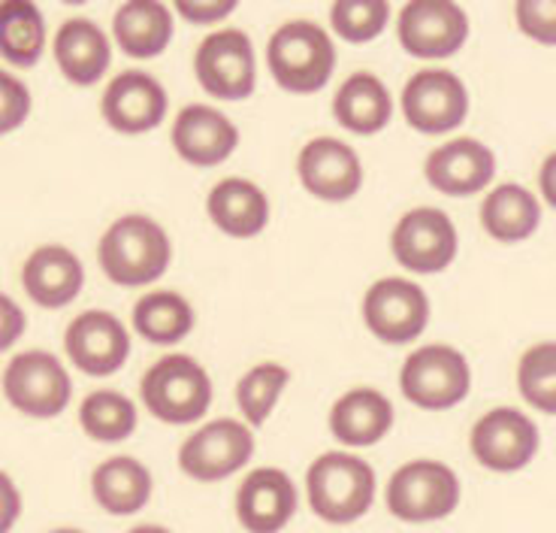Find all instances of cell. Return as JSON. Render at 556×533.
<instances>
[{
    "label": "cell",
    "mask_w": 556,
    "mask_h": 533,
    "mask_svg": "<svg viewBox=\"0 0 556 533\" xmlns=\"http://www.w3.org/2000/svg\"><path fill=\"white\" fill-rule=\"evenodd\" d=\"M64 349L85 376H112L130 358V334L118 315L106 309H85L67 324Z\"/></svg>",
    "instance_id": "9a60e30c"
},
{
    "label": "cell",
    "mask_w": 556,
    "mask_h": 533,
    "mask_svg": "<svg viewBox=\"0 0 556 533\" xmlns=\"http://www.w3.org/2000/svg\"><path fill=\"white\" fill-rule=\"evenodd\" d=\"M176 13L194 25H218L237 13V0H176Z\"/></svg>",
    "instance_id": "8d00e7d4"
},
{
    "label": "cell",
    "mask_w": 556,
    "mask_h": 533,
    "mask_svg": "<svg viewBox=\"0 0 556 533\" xmlns=\"http://www.w3.org/2000/svg\"><path fill=\"white\" fill-rule=\"evenodd\" d=\"M390 7L384 0H339L330 10V25L348 42H369L384 34Z\"/></svg>",
    "instance_id": "836d02e7"
},
{
    "label": "cell",
    "mask_w": 556,
    "mask_h": 533,
    "mask_svg": "<svg viewBox=\"0 0 556 533\" xmlns=\"http://www.w3.org/2000/svg\"><path fill=\"white\" fill-rule=\"evenodd\" d=\"M112 34L130 58H157L173 40V13L157 0H130L112 15Z\"/></svg>",
    "instance_id": "4316f807"
},
{
    "label": "cell",
    "mask_w": 556,
    "mask_h": 533,
    "mask_svg": "<svg viewBox=\"0 0 556 533\" xmlns=\"http://www.w3.org/2000/svg\"><path fill=\"white\" fill-rule=\"evenodd\" d=\"M393 427V404L376 388H351L330 409V431L348 449L376 446Z\"/></svg>",
    "instance_id": "603a6c76"
},
{
    "label": "cell",
    "mask_w": 556,
    "mask_h": 533,
    "mask_svg": "<svg viewBox=\"0 0 556 533\" xmlns=\"http://www.w3.org/2000/svg\"><path fill=\"white\" fill-rule=\"evenodd\" d=\"M197 83L218 100H245L257 85V58L254 42L245 30H212L194 52Z\"/></svg>",
    "instance_id": "ba28073f"
},
{
    "label": "cell",
    "mask_w": 556,
    "mask_h": 533,
    "mask_svg": "<svg viewBox=\"0 0 556 533\" xmlns=\"http://www.w3.org/2000/svg\"><path fill=\"white\" fill-rule=\"evenodd\" d=\"M22 516V492L15 482L0 470V533H10Z\"/></svg>",
    "instance_id": "f35d334b"
},
{
    "label": "cell",
    "mask_w": 556,
    "mask_h": 533,
    "mask_svg": "<svg viewBox=\"0 0 556 533\" xmlns=\"http://www.w3.org/2000/svg\"><path fill=\"white\" fill-rule=\"evenodd\" d=\"M400 388L405 400H412L415 407L439 412L466 400L472 388V370L459 349L445 343H430L405 358Z\"/></svg>",
    "instance_id": "8992f818"
},
{
    "label": "cell",
    "mask_w": 556,
    "mask_h": 533,
    "mask_svg": "<svg viewBox=\"0 0 556 533\" xmlns=\"http://www.w3.org/2000/svg\"><path fill=\"white\" fill-rule=\"evenodd\" d=\"M137 407L134 400L115 388L91 392L79 407V424L98 443H122L137 431Z\"/></svg>",
    "instance_id": "4dcf8cb0"
},
{
    "label": "cell",
    "mask_w": 556,
    "mask_h": 533,
    "mask_svg": "<svg viewBox=\"0 0 556 533\" xmlns=\"http://www.w3.org/2000/svg\"><path fill=\"white\" fill-rule=\"evenodd\" d=\"M457 249V227L447 212L435 207L408 210L390 234V252L396 264L412 273H442L454 264Z\"/></svg>",
    "instance_id": "7c38bea8"
},
{
    "label": "cell",
    "mask_w": 556,
    "mask_h": 533,
    "mask_svg": "<svg viewBox=\"0 0 556 533\" xmlns=\"http://www.w3.org/2000/svg\"><path fill=\"white\" fill-rule=\"evenodd\" d=\"M254 455V434L245 421L218 419L203 424L179 449V467L194 482H222L239 473Z\"/></svg>",
    "instance_id": "30bf717a"
},
{
    "label": "cell",
    "mask_w": 556,
    "mask_h": 533,
    "mask_svg": "<svg viewBox=\"0 0 556 533\" xmlns=\"http://www.w3.org/2000/svg\"><path fill=\"white\" fill-rule=\"evenodd\" d=\"M424 173L435 191L447 197H469L490 185L496 173V158L481 140L457 137L427 154Z\"/></svg>",
    "instance_id": "d6986e66"
},
{
    "label": "cell",
    "mask_w": 556,
    "mask_h": 533,
    "mask_svg": "<svg viewBox=\"0 0 556 533\" xmlns=\"http://www.w3.org/2000/svg\"><path fill=\"white\" fill-rule=\"evenodd\" d=\"M25 327H28V319H25L22 307L15 303L13 297L0 295V351L15 346L25 334Z\"/></svg>",
    "instance_id": "74e56055"
},
{
    "label": "cell",
    "mask_w": 556,
    "mask_h": 533,
    "mask_svg": "<svg viewBox=\"0 0 556 533\" xmlns=\"http://www.w3.org/2000/svg\"><path fill=\"white\" fill-rule=\"evenodd\" d=\"M408 55L439 61L457 55L469 40V15L451 0H412L405 3L396 25Z\"/></svg>",
    "instance_id": "4fadbf2b"
},
{
    "label": "cell",
    "mask_w": 556,
    "mask_h": 533,
    "mask_svg": "<svg viewBox=\"0 0 556 533\" xmlns=\"http://www.w3.org/2000/svg\"><path fill=\"white\" fill-rule=\"evenodd\" d=\"M139 394L157 421L194 424L212 407V380L191 355H167L146 370Z\"/></svg>",
    "instance_id": "277c9868"
},
{
    "label": "cell",
    "mask_w": 556,
    "mask_h": 533,
    "mask_svg": "<svg viewBox=\"0 0 556 533\" xmlns=\"http://www.w3.org/2000/svg\"><path fill=\"white\" fill-rule=\"evenodd\" d=\"M296 485L278 467H257L237 492V519L249 533H281L296 516Z\"/></svg>",
    "instance_id": "ac0fdd59"
},
{
    "label": "cell",
    "mask_w": 556,
    "mask_h": 533,
    "mask_svg": "<svg viewBox=\"0 0 556 533\" xmlns=\"http://www.w3.org/2000/svg\"><path fill=\"white\" fill-rule=\"evenodd\" d=\"M100 113L118 134H149L167 119V88L146 71L118 73L100 98Z\"/></svg>",
    "instance_id": "2e32d148"
},
{
    "label": "cell",
    "mask_w": 556,
    "mask_h": 533,
    "mask_svg": "<svg viewBox=\"0 0 556 533\" xmlns=\"http://www.w3.org/2000/svg\"><path fill=\"white\" fill-rule=\"evenodd\" d=\"M46 52V22L37 3H0V55L15 67H34Z\"/></svg>",
    "instance_id": "f546056e"
},
{
    "label": "cell",
    "mask_w": 556,
    "mask_h": 533,
    "mask_svg": "<svg viewBox=\"0 0 556 533\" xmlns=\"http://www.w3.org/2000/svg\"><path fill=\"white\" fill-rule=\"evenodd\" d=\"M459 476L442 461L403 463L388 482V512L408 524H430L447 519L459 506Z\"/></svg>",
    "instance_id": "5b68a950"
},
{
    "label": "cell",
    "mask_w": 556,
    "mask_h": 533,
    "mask_svg": "<svg viewBox=\"0 0 556 533\" xmlns=\"http://www.w3.org/2000/svg\"><path fill=\"white\" fill-rule=\"evenodd\" d=\"M333 115L345 131L361 134V137H372L378 131H384L393 119V98H390L388 85L381 83L376 73L348 76L336 91Z\"/></svg>",
    "instance_id": "484cf974"
},
{
    "label": "cell",
    "mask_w": 556,
    "mask_h": 533,
    "mask_svg": "<svg viewBox=\"0 0 556 533\" xmlns=\"http://www.w3.org/2000/svg\"><path fill=\"white\" fill-rule=\"evenodd\" d=\"M52 52L61 73L83 88L98 83L112 64L110 37L91 18H67L52 40Z\"/></svg>",
    "instance_id": "cb8c5ba5"
},
{
    "label": "cell",
    "mask_w": 556,
    "mask_h": 533,
    "mask_svg": "<svg viewBox=\"0 0 556 533\" xmlns=\"http://www.w3.org/2000/svg\"><path fill=\"white\" fill-rule=\"evenodd\" d=\"M30 115V91L13 73L0 71V137L13 134L28 122Z\"/></svg>",
    "instance_id": "e575fe53"
},
{
    "label": "cell",
    "mask_w": 556,
    "mask_h": 533,
    "mask_svg": "<svg viewBox=\"0 0 556 533\" xmlns=\"http://www.w3.org/2000/svg\"><path fill=\"white\" fill-rule=\"evenodd\" d=\"M403 115L420 134H447L466 122L469 91L457 73L442 67L417 71L403 88Z\"/></svg>",
    "instance_id": "5bb4252c"
},
{
    "label": "cell",
    "mask_w": 556,
    "mask_h": 533,
    "mask_svg": "<svg viewBox=\"0 0 556 533\" xmlns=\"http://www.w3.org/2000/svg\"><path fill=\"white\" fill-rule=\"evenodd\" d=\"M100 266L115 285L139 288L152 285L169 270L173 261V243L164 227L149 215H122L115 219L98 246Z\"/></svg>",
    "instance_id": "6da1fadb"
},
{
    "label": "cell",
    "mask_w": 556,
    "mask_h": 533,
    "mask_svg": "<svg viewBox=\"0 0 556 533\" xmlns=\"http://www.w3.org/2000/svg\"><path fill=\"white\" fill-rule=\"evenodd\" d=\"M542 222V203L532 197L529 188L517 183H505L493 188L481 203V225L500 243H523Z\"/></svg>",
    "instance_id": "83f0119b"
},
{
    "label": "cell",
    "mask_w": 556,
    "mask_h": 533,
    "mask_svg": "<svg viewBox=\"0 0 556 533\" xmlns=\"http://www.w3.org/2000/svg\"><path fill=\"white\" fill-rule=\"evenodd\" d=\"M554 168H556V154H547L542 164V173H539V176H542V195H544V200L551 203V207L556 203L554 185H551V179H554Z\"/></svg>",
    "instance_id": "ab89813d"
},
{
    "label": "cell",
    "mask_w": 556,
    "mask_h": 533,
    "mask_svg": "<svg viewBox=\"0 0 556 533\" xmlns=\"http://www.w3.org/2000/svg\"><path fill=\"white\" fill-rule=\"evenodd\" d=\"M517 385L529 407L544 416L556 412V346L551 339L523 351L517 364Z\"/></svg>",
    "instance_id": "d6a6232c"
},
{
    "label": "cell",
    "mask_w": 556,
    "mask_h": 533,
    "mask_svg": "<svg viewBox=\"0 0 556 533\" xmlns=\"http://www.w3.org/2000/svg\"><path fill=\"white\" fill-rule=\"evenodd\" d=\"M25 295L46 309H61L73 303L85 285V270L79 255L67 246H40L28 255L22 266Z\"/></svg>",
    "instance_id": "44dd1931"
},
{
    "label": "cell",
    "mask_w": 556,
    "mask_h": 533,
    "mask_svg": "<svg viewBox=\"0 0 556 533\" xmlns=\"http://www.w3.org/2000/svg\"><path fill=\"white\" fill-rule=\"evenodd\" d=\"M194 307L176 292H152L142 295L134 307V327L142 339L154 346L181 343L194 331Z\"/></svg>",
    "instance_id": "f1b7e54d"
},
{
    "label": "cell",
    "mask_w": 556,
    "mask_h": 533,
    "mask_svg": "<svg viewBox=\"0 0 556 533\" xmlns=\"http://www.w3.org/2000/svg\"><path fill=\"white\" fill-rule=\"evenodd\" d=\"M296 173L308 195L327 203L351 200L363 188L361 154L336 137L306 142L296 158Z\"/></svg>",
    "instance_id": "e0dca14e"
},
{
    "label": "cell",
    "mask_w": 556,
    "mask_h": 533,
    "mask_svg": "<svg viewBox=\"0 0 556 533\" xmlns=\"http://www.w3.org/2000/svg\"><path fill=\"white\" fill-rule=\"evenodd\" d=\"M363 322L369 334L390 346H405L430 324V297L412 280L384 276L363 295Z\"/></svg>",
    "instance_id": "9c48e42d"
},
{
    "label": "cell",
    "mask_w": 556,
    "mask_h": 533,
    "mask_svg": "<svg viewBox=\"0 0 556 533\" xmlns=\"http://www.w3.org/2000/svg\"><path fill=\"white\" fill-rule=\"evenodd\" d=\"M3 394L30 419H55L70 407L73 382L52 351L30 349L15 355L3 370Z\"/></svg>",
    "instance_id": "52a82bcc"
},
{
    "label": "cell",
    "mask_w": 556,
    "mask_h": 533,
    "mask_svg": "<svg viewBox=\"0 0 556 533\" xmlns=\"http://www.w3.org/2000/svg\"><path fill=\"white\" fill-rule=\"evenodd\" d=\"M127 533H173V531L161 528V524H139V528H134V531H127Z\"/></svg>",
    "instance_id": "60d3db41"
},
{
    "label": "cell",
    "mask_w": 556,
    "mask_h": 533,
    "mask_svg": "<svg viewBox=\"0 0 556 533\" xmlns=\"http://www.w3.org/2000/svg\"><path fill=\"white\" fill-rule=\"evenodd\" d=\"M288 382H291L288 367L276 364V361L251 367L249 373L239 380L237 404L249 427H264L269 416H273V409L278 407L285 388H288Z\"/></svg>",
    "instance_id": "1f68e13d"
},
{
    "label": "cell",
    "mask_w": 556,
    "mask_h": 533,
    "mask_svg": "<svg viewBox=\"0 0 556 533\" xmlns=\"http://www.w3.org/2000/svg\"><path fill=\"white\" fill-rule=\"evenodd\" d=\"M94 504L110 516H137L152 500V473L130 455H115L91 473Z\"/></svg>",
    "instance_id": "d4e9b609"
},
{
    "label": "cell",
    "mask_w": 556,
    "mask_h": 533,
    "mask_svg": "<svg viewBox=\"0 0 556 533\" xmlns=\"http://www.w3.org/2000/svg\"><path fill=\"white\" fill-rule=\"evenodd\" d=\"M266 64H269L273 79L285 91L291 95L320 91L336 71L333 37L306 18L288 22L269 37Z\"/></svg>",
    "instance_id": "3957f363"
},
{
    "label": "cell",
    "mask_w": 556,
    "mask_h": 533,
    "mask_svg": "<svg viewBox=\"0 0 556 533\" xmlns=\"http://www.w3.org/2000/svg\"><path fill=\"white\" fill-rule=\"evenodd\" d=\"M515 18L520 30L542 46L556 42V3L551 0H520L515 7Z\"/></svg>",
    "instance_id": "d590c367"
},
{
    "label": "cell",
    "mask_w": 556,
    "mask_h": 533,
    "mask_svg": "<svg viewBox=\"0 0 556 533\" xmlns=\"http://www.w3.org/2000/svg\"><path fill=\"white\" fill-rule=\"evenodd\" d=\"M206 212L212 225L227 237L251 239L264 234L269 225V197L251 179L227 176L208 191Z\"/></svg>",
    "instance_id": "7402d4cb"
},
{
    "label": "cell",
    "mask_w": 556,
    "mask_h": 533,
    "mask_svg": "<svg viewBox=\"0 0 556 533\" xmlns=\"http://www.w3.org/2000/svg\"><path fill=\"white\" fill-rule=\"evenodd\" d=\"M376 470L351 451H324L306 473L308 506L327 524L361 521L376 504Z\"/></svg>",
    "instance_id": "7a4b0ae2"
},
{
    "label": "cell",
    "mask_w": 556,
    "mask_h": 533,
    "mask_svg": "<svg viewBox=\"0 0 556 533\" xmlns=\"http://www.w3.org/2000/svg\"><path fill=\"white\" fill-rule=\"evenodd\" d=\"M49 533H85V531H76V528H58V531H49Z\"/></svg>",
    "instance_id": "b9f144b4"
},
{
    "label": "cell",
    "mask_w": 556,
    "mask_h": 533,
    "mask_svg": "<svg viewBox=\"0 0 556 533\" xmlns=\"http://www.w3.org/2000/svg\"><path fill=\"white\" fill-rule=\"evenodd\" d=\"M237 125L206 103L185 107L173 122V149L194 168H218L237 152Z\"/></svg>",
    "instance_id": "ffe728a7"
},
{
    "label": "cell",
    "mask_w": 556,
    "mask_h": 533,
    "mask_svg": "<svg viewBox=\"0 0 556 533\" xmlns=\"http://www.w3.org/2000/svg\"><path fill=\"white\" fill-rule=\"evenodd\" d=\"M475 461L493 473H517L539 455L542 434L527 412L515 407H496L475 421L469 436Z\"/></svg>",
    "instance_id": "8fae6325"
}]
</instances>
